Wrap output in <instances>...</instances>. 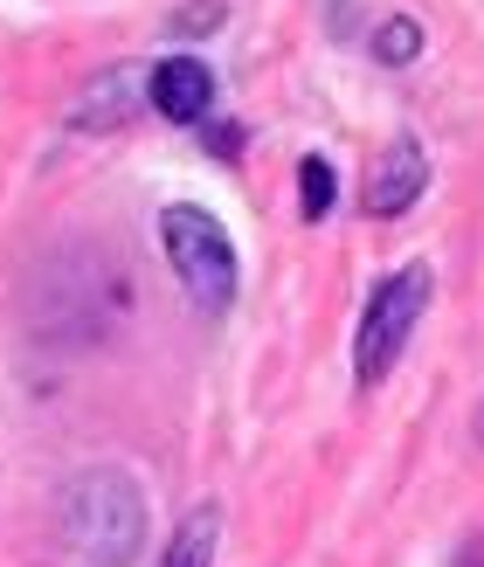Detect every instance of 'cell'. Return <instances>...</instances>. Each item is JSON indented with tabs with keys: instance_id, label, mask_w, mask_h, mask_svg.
I'll use <instances>...</instances> for the list:
<instances>
[{
	"instance_id": "obj_1",
	"label": "cell",
	"mask_w": 484,
	"mask_h": 567,
	"mask_svg": "<svg viewBox=\"0 0 484 567\" xmlns=\"http://www.w3.org/2000/svg\"><path fill=\"white\" fill-rule=\"evenodd\" d=\"M146 540V485L125 464H91L49 498V567H132Z\"/></svg>"
},
{
	"instance_id": "obj_2",
	"label": "cell",
	"mask_w": 484,
	"mask_h": 567,
	"mask_svg": "<svg viewBox=\"0 0 484 567\" xmlns=\"http://www.w3.org/2000/svg\"><path fill=\"white\" fill-rule=\"evenodd\" d=\"M159 249L174 264L181 291L194 298V311H229L236 305V243L222 229V215H208L202 202H166L159 208Z\"/></svg>"
},
{
	"instance_id": "obj_3",
	"label": "cell",
	"mask_w": 484,
	"mask_h": 567,
	"mask_svg": "<svg viewBox=\"0 0 484 567\" xmlns=\"http://www.w3.org/2000/svg\"><path fill=\"white\" fill-rule=\"evenodd\" d=\"M430 291H436L430 264H402V270H388L374 291H367L360 326H353V381L360 388H381L394 374V360L409 353L422 311H430Z\"/></svg>"
},
{
	"instance_id": "obj_4",
	"label": "cell",
	"mask_w": 484,
	"mask_h": 567,
	"mask_svg": "<svg viewBox=\"0 0 484 567\" xmlns=\"http://www.w3.org/2000/svg\"><path fill=\"white\" fill-rule=\"evenodd\" d=\"M422 187H430V153H422L415 138H388V153L374 159V174H367L360 208L374 221H394V215H409L422 202Z\"/></svg>"
},
{
	"instance_id": "obj_5",
	"label": "cell",
	"mask_w": 484,
	"mask_h": 567,
	"mask_svg": "<svg viewBox=\"0 0 484 567\" xmlns=\"http://www.w3.org/2000/svg\"><path fill=\"white\" fill-rule=\"evenodd\" d=\"M146 97H153L159 118L202 125L215 111V70L202 63V55H166V63H153V76H146Z\"/></svg>"
},
{
	"instance_id": "obj_6",
	"label": "cell",
	"mask_w": 484,
	"mask_h": 567,
	"mask_svg": "<svg viewBox=\"0 0 484 567\" xmlns=\"http://www.w3.org/2000/svg\"><path fill=\"white\" fill-rule=\"evenodd\" d=\"M146 76H153V70H138V63L104 70L91 91H83V104H76V132H119L138 104H153V97H146Z\"/></svg>"
},
{
	"instance_id": "obj_7",
	"label": "cell",
	"mask_w": 484,
	"mask_h": 567,
	"mask_svg": "<svg viewBox=\"0 0 484 567\" xmlns=\"http://www.w3.org/2000/svg\"><path fill=\"white\" fill-rule=\"evenodd\" d=\"M215 547H222V505L202 498V505H194V513L174 526V540L159 547L153 567H215Z\"/></svg>"
},
{
	"instance_id": "obj_8",
	"label": "cell",
	"mask_w": 484,
	"mask_h": 567,
	"mask_svg": "<svg viewBox=\"0 0 484 567\" xmlns=\"http://www.w3.org/2000/svg\"><path fill=\"white\" fill-rule=\"evenodd\" d=\"M374 63H388V70H402V63H415L422 55V21H409V14H388L381 28H374Z\"/></svg>"
},
{
	"instance_id": "obj_9",
	"label": "cell",
	"mask_w": 484,
	"mask_h": 567,
	"mask_svg": "<svg viewBox=\"0 0 484 567\" xmlns=\"http://www.w3.org/2000/svg\"><path fill=\"white\" fill-rule=\"evenodd\" d=\"M332 194H339V181H332V159H298V215L305 221H326L332 215Z\"/></svg>"
},
{
	"instance_id": "obj_10",
	"label": "cell",
	"mask_w": 484,
	"mask_h": 567,
	"mask_svg": "<svg viewBox=\"0 0 484 567\" xmlns=\"http://www.w3.org/2000/svg\"><path fill=\"white\" fill-rule=\"evenodd\" d=\"M222 14H229L222 0H202V8H181V14L166 21V28H174V35H215V28H222Z\"/></svg>"
},
{
	"instance_id": "obj_11",
	"label": "cell",
	"mask_w": 484,
	"mask_h": 567,
	"mask_svg": "<svg viewBox=\"0 0 484 567\" xmlns=\"http://www.w3.org/2000/svg\"><path fill=\"white\" fill-rule=\"evenodd\" d=\"M457 567H484V540H464L457 547Z\"/></svg>"
},
{
	"instance_id": "obj_12",
	"label": "cell",
	"mask_w": 484,
	"mask_h": 567,
	"mask_svg": "<svg viewBox=\"0 0 484 567\" xmlns=\"http://www.w3.org/2000/svg\"><path fill=\"white\" fill-rule=\"evenodd\" d=\"M477 443H484V409H477Z\"/></svg>"
}]
</instances>
